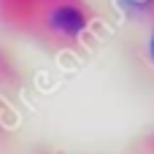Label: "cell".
Masks as SVG:
<instances>
[{"label": "cell", "mask_w": 154, "mask_h": 154, "mask_svg": "<svg viewBox=\"0 0 154 154\" xmlns=\"http://www.w3.org/2000/svg\"><path fill=\"white\" fill-rule=\"evenodd\" d=\"M51 27L57 32H62V35H79L87 27V16L76 5H60L51 14Z\"/></svg>", "instance_id": "cell-1"}, {"label": "cell", "mask_w": 154, "mask_h": 154, "mask_svg": "<svg viewBox=\"0 0 154 154\" xmlns=\"http://www.w3.org/2000/svg\"><path fill=\"white\" fill-rule=\"evenodd\" d=\"M130 3H133V5H152L154 0H130Z\"/></svg>", "instance_id": "cell-2"}, {"label": "cell", "mask_w": 154, "mask_h": 154, "mask_svg": "<svg viewBox=\"0 0 154 154\" xmlns=\"http://www.w3.org/2000/svg\"><path fill=\"white\" fill-rule=\"evenodd\" d=\"M149 51H152V60H154V35H152V43H149Z\"/></svg>", "instance_id": "cell-3"}]
</instances>
